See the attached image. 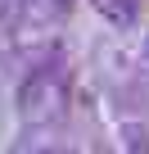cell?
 <instances>
[{"label":"cell","mask_w":149,"mask_h":154,"mask_svg":"<svg viewBox=\"0 0 149 154\" xmlns=\"http://www.w3.org/2000/svg\"><path fill=\"white\" fill-rule=\"evenodd\" d=\"M68 9H72V0H23V9H18V27L45 32V27H54Z\"/></svg>","instance_id":"obj_2"},{"label":"cell","mask_w":149,"mask_h":154,"mask_svg":"<svg viewBox=\"0 0 149 154\" xmlns=\"http://www.w3.org/2000/svg\"><path fill=\"white\" fill-rule=\"evenodd\" d=\"M145 68H149V45H145Z\"/></svg>","instance_id":"obj_5"},{"label":"cell","mask_w":149,"mask_h":154,"mask_svg":"<svg viewBox=\"0 0 149 154\" xmlns=\"http://www.w3.org/2000/svg\"><path fill=\"white\" fill-rule=\"evenodd\" d=\"M91 5H95V14H100L104 23H113V27H131L136 14H140V0H91Z\"/></svg>","instance_id":"obj_3"},{"label":"cell","mask_w":149,"mask_h":154,"mask_svg":"<svg viewBox=\"0 0 149 154\" xmlns=\"http://www.w3.org/2000/svg\"><path fill=\"white\" fill-rule=\"evenodd\" d=\"M68 72L59 63H41L27 72V82L18 91V109L27 122H54L59 113H68Z\"/></svg>","instance_id":"obj_1"},{"label":"cell","mask_w":149,"mask_h":154,"mask_svg":"<svg viewBox=\"0 0 149 154\" xmlns=\"http://www.w3.org/2000/svg\"><path fill=\"white\" fill-rule=\"evenodd\" d=\"M32 154H77V149H63V145H36Z\"/></svg>","instance_id":"obj_4"}]
</instances>
